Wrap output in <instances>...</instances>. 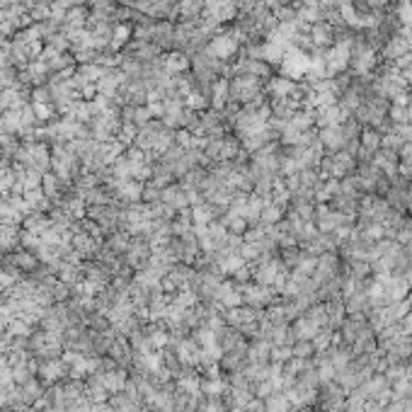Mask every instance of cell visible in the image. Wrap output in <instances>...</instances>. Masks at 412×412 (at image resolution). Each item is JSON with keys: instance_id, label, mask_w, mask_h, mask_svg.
<instances>
[{"instance_id": "cell-1", "label": "cell", "mask_w": 412, "mask_h": 412, "mask_svg": "<svg viewBox=\"0 0 412 412\" xmlns=\"http://www.w3.org/2000/svg\"><path fill=\"white\" fill-rule=\"evenodd\" d=\"M264 83L259 78L252 75H236V78L228 83V93H231V102L238 105H250L255 100L262 98Z\"/></svg>"}, {"instance_id": "cell-2", "label": "cell", "mask_w": 412, "mask_h": 412, "mask_svg": "<svg viewBox=\"0 0 412 412\" xmlns=\"http://www.w3.org/2000/svg\"><path fill=\"white\" fill-rule=\"evenodd\" d=\"M352 37H339L333 47L325 52V68H328V78H335L339 73H347L349 59H352Z\"/></svg>"}, {"instance_id": "cell-3", "label": "cell", "mask_w": 412, "mask_h": 412, "mask_svg": "<svg viewBox=\"0 0 412 412\" xmlns=\"http://www.w3.org/2000/svg\"><path fill=\"white\" fill-rule=\"evenodd\" d=\"M376 66H379V49L366 44L361 37H357L352 42L349 68H354V75H371V70H374Z\"/></svg>"}, {"instance_id": "cell-4", "label": "cell", "mask_w": 412, "mask_h": 412, "mask_svg": "<svg viewBox=\"0 0 412 412\" xmlns=\"http://www.w3.org/2000/svg\"><path fill=\"white\" fill-rule=\"evenodd\" d=\"M308 66H310V54L301 52V49H289L284 61L279 63V68H282L279 75L293 80V83H301L308 73Z\"/></svg>"}, {"instance_id": "cell-5", "label": "cell", "mask_w": 412, "mask_h": 412, "mask_svg": "<svg viewBox=\"0 0 412 412\" xmlns=\"http://www.w3.org/2000/svg\"><path fill=\"white\" fill-rule=\"evenodd\" d=\"M238 49H241V42H238V37L233 32H223V34H216V37H211L206 42V52L213 56V59L218 61H231L238 56Z\"/></svg>"}, {"instance_id": "cell-6", "label": "cell", "mask_w": 412, "mask_h": 412, "mask_svg": "<svg viewBox=\"0 0 412 412\" xmlns=\"http://www.w3.org/2000/svg\"><path fill=\"white\" fill-rule=\"evenodd\" d=\"M267 95L272 100H289V98H293L298 102V98H301V85L293 83V80H289V78H284V75H277V78L267 80ZM298 109H301V105H298Z\"/></svg>"}, {"instance_id": "cell-7", "label": "cell", "mask_w": 412, "mask_h": 412, "mask_svg": "<svg viewBox=\"0 0 412 412\" xmlns=\"http://www.w3.org/2000/svg\"><path fill=\"white\" fill-rule=\"evenodd\" d=\"M160 201L167 208H170L172 213H180V211H187V208H192L190 194H187V190L182 185H167L165 190H162Z\"/></svg>"}, {"instance_id": "cell-8", "label": "cell", "mask_w": 412, "mask_h": 412, "mask_svg": "<svg viewBox=\"0 0 412 412\" xmlns=\"http://www.w3.org/2000/svg\"><path fill=\"white\" fill-rule=\"evenodd\" d=\"M310 42H313L315 49H320V52H328L330 47H333L335 42H337V29L333 27L330 22H315L310 24Z\"/></svg>"}, {"instance_id": "cell-9", "label": "cell", "mask_w": 412, "mask_h": 412, "mask_svg": "<svg viewBox=\"0 0 412 412\" xmlns=\"http://www.w3.org/2000/svg\"><path fill=\"white\" fill-rule=\"evenodd\" d=\"M233 70H236L238 75H252V78H259V80H269V63H264L262 59L245 56V54L238 59V63Z\"/></svg>"}, {"instance_id": "cell-10", "label": "cell", "mask_w": 412, "mask_h": 412, "mask_svg": "<svg viewBox=\"0 0 412 412\" xmlns=\"http://www.w3.org/2000/svg\"><path fill=\"white\" fill-rule=\"evenodd\" d=\"M151 42H153L160 52L162 49L170 52V49L175 47V24L167 22V20H158V22H153V27H151Z\"/></svg>"}, {"instance_id": "cell-11", "label": "cell", "mask_w": 412, "mask_h": 412, "mask_svg": "<svg viewBox=\"0 0 412 412\" xmlns=\"http://www.w3.org/2000/svg\"><path fill=\"white\" fill-rule=\"evenodd\" d=\"M206 98H208V109H213V112L226 109L228 100H231V93H228V80L226 78L213 80L211 88L206 90Z\"/></svg>"}, {"instance_id": "cell-12", "label": "cell", "mask_w": 412, "mask_h": 412, "mask_svg": "<svg viewBox=\"0 0 412 412\" xmlns=\"http://www.w3.org/2000/svg\"><path fill=\"white\" fill-rule=\"evenodd\" d=\"M371 162H374L376 167H379L381 172H383L386 177H398V167H400V155L395 153V151H388V148H381L379 153L371 158Z\"/></svg>"}, {"instance_id": "cell-13", "label": "cell", "mask_w": 412, "mask_h": 412, "mask_svg": "<svg viewBox=\"0 0 412 412\" xmlns=\"http://www.w3.org/2000/svg\"><path fill=\"white\" fill-rule=\"evenodd\" d=\"M315 126L320 129H328V126H339L347 116L339 109V105H330V107H315Z\"/></svg>"}, {"instance_id": "cell-14", "label": "cell", "mask_w": 412, "mask_h": 412, "mask_svg": "<svg viewBox=\"0 0 412 412\" xmlns=\"http://www.w3.org/2000/svg\"><path fill=\"white\" fill-rule=\"evenodd\" d=\"M162 59V66H165L167 75H185L187 70L192 68V59L187 56L185 52H167L165 56H160Z\"/></svg>"}, {"instance_id": "cell-15", "label": "cell", "mask_w": 412, "mask_h": 412, "mask_svg": "<svg viewBox=\"0 0 412 412\" xmlns=\"http://www.w3.org/2000/svg\"><path fill=\"white\" fill-rule=\"evenodd\" d=\"M318 139H320V144H323V148L328 151V153H337V151H342L344 144H347V139H344V134H342V124L320 129Z\"/></svg>"}, {"instance_id": "cell-16", "label": "cell", "mask_w": 412, "mask_h": 412, "mask_svg": "<svg viewBox=\"0 0 412 412\" xmlns=\"http://www.w3.org/2000/svg\"><path fill=\"white\" fill-rule=\"evenodd\" d=\"M190 211H192V221H194V226H208V223H213V221L221 218L223 208L213 206L211 201L204 199V201H199V204L192 206Z\"/></svg>"}, {"instance_id": "cell-17", "label": "cell", "mask_w": 412, "mask_h": 412, "mask_svg": "<svg viewBox=\"0 0 412 412\" xmlns=\"http://www.w3.org/2000/svg\"><path fill=\"white\" fill-rule=\"evenodd\" d=\"M146 15H148V17L167 20V22H170V20L177 15V3L175 0H155V3H148Z\"/></svg>"}, {"instance_id": "cell-18", "label": "cell", "mask_w": 412, "mask_h": 412, "mask_svg": "<svg viewBox=\"0 0 412 412\" xmlns=\"http://www.w3.org/2000/svg\"><path fill=\"white\" fill-rule=\"evenodd\" d=\"M287 52H289V49L282 47V44L264 39V42H262V49H259V59H262L264 63H269V66H279V63L284 61V56H287Z\"/></svg>"}, {"instance_id": "cell-19", "label": "cell", "mask_w": 412, "mask_h": 412, "mask_svg": "<svg viewBox=\"0 0 412 412\" xmlns=\"http://www.w3.org/2000/svg\"><path fill=\"white\" fill-rule=\"evenodd\" d=\"M279 221H284V208L277 206V204H272V201H267V204H264V208H262V213H259V223H257V226L269 228V226H277Z\"/></svg>"}, {"instance_id": "cell-20", "label": "cell", "mask_w": 412, "mask_h": 412, "mask_svg": "<svg viewBox=\"0 0 412 412\" xmlns=\"http://www.w3.org/2000/svg\"><path fill=\"white\" fill-rule=\"evenodd\" d=\"M269 201L282 208H287L289 204H291V190L287 187V182L284 180H277L272 187V194H269Z\"/></svg>"}, {"instance_id": "cell-21", "label": "cell", "mask_w": 412, "mask_h": 412, "mask_svg": "<svg viewBox=\"0 0 412 412\" xmlns=\"http://www.w3.org/2000/svg\"><path fill=\"white\" fill-rule=\"evenodd\" d=\"M405 144H408V141H405V136L400 134V131H395V126H393V129H390L388 134H383V141H381V148H388V151H395V153H398V151L403 148Z\"/></svg>"}, {"instance_id": "cell-22", "label": "cell", "mask_w": 412, "mask_h": 412, "mask_svg": "<svg viewBox=\"0 0 412 412\" xmlns=\"http://www.w3.org/2000/svg\"><path fill=\"white\" fill-rule=\"evenodd\" d=\"M129 37H131V27H129V24H119V27H114V34H112L109 47L112 49H121L126 42H129Z\"/></svg>"}, {"instance_id": "cell-23", "label": "cell", "mask_w": 412, "mask_h": 412, "mask_svg": "<svg viewBox=\"0 0 412 412\" xmlns=\"http://www.w3.org/2000/svg\"><path fill=\"white\" fill-rule=\"evenodd\" d=\"M388 119L393 121V126L408 124V107H405V105H390Z\"/></svg>"}, {"instance_id": "cell-24", "label": "cell", "mask_w": 412, "mask_h": 412, "mask_svg": "<svg viewBox=\"0 0 412 412\" xmlns=\"http://www.w3.org/2000/svg\"><path fill=\"white\" fill-rule=\"evenodd\" d=\"M395 70H400V75L405 78V83L412 85V52L408 56H403V59L398 61V63H393Z\"/></svg>"}, {"instance_id": "cell-25", "label": "cell", "mask_w": 412, "mask_h": 412, "mask_svg": "<svg viewBox=\"0 0 412 412\" xmlns=\"http://www.w3.org/2000/svg\"><path fill=\"white\" fill-rule=\"evenodd\" d=\"M259 3H262V5H267V8L272 10V13H277V10L287 8V5L291 3V0H259Z\"/></svg>"}, {"instance_id": "cell-26", "label": "cell", "mask_w": 412, "mask_h": 412, "mask_svg": "<svg viewBox=\"0 0 412 412\" xmlns=\"http://www.w3.org/2000/svg\"><path fill=\"white\" fill-rule=\"evenodd\" d=\"M233 3H236L238 13H250V10L257 5V0H233Z\"/></svg>"}, {"instance_id": "cell-27", "label": "cell", "mask_w": 412, "mask_h": 412, "mask_svg": "<svg viewBox=\"0 0 412 412\" xmlns=\"http://www.w3.org/2000/svg\"><path fill=\"white\" fill-rule=\"evenodd\" d=\"M408 107H412V93H410V100H408Z\"/></svg>"}]
</instances>
